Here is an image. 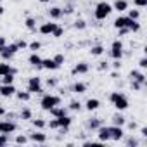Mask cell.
Instances as JSON below:
<instances>
[{"mask_svg":"<svg viewBox=\"0 0 147 147\" xmlns=\"http://www.w3.org/2000/svg\"><path fill=\"white\" fill-rule=\"evenodd\" d=\"M82 107H83V104L80 100H71L69 106H67V109H71V111H80Z\"/></svg>","mask_w":147,"mask_h":147,"instance_id":"cell-32","label":"cell"},{"mask_svg":"<svg viewBox=\"0 0 147 147\" xmlns=\"http://www.w3.org/2000/svg\"><path fill=\"white\" fill-rule=\"evenodd\" d=\"M14 76L16 75H12V73H7V75L0 76V82H2V85H11V83H14Z\"/></svg>","mask_w":147,"mask_h":147,"instance_id":"cell-28","label":"cell"},{"mask_svg":"<svg viewBox=\"0 0 147 147\" xmlns=\"http://www.w3.org/2000/svg\"><path fill=\"white\" fill-rule=\"evenodd\" d=\"M87 126H88V130L97 131V128H99V126H102V121H100V118H92V119L87 123Z\"/></svg>","mask_w":147,"mask_h":147,"instance_id":"cell-27","label":"cell"},{"mask_svg":"<svg viewBox=\"0 0 147 147\" xmlns=\"http://www.w3.org/2000/svg\"><path fill=\"white\" fill-rule=\"evenodd\" d=\"M128 9V2L126 0H116V2L113 4V11H118V12H123Z\"/></svg>","mask_w":147,"mask_h":147,"instance_id":"cell-21","label":"cell"},{"mask_svg":"<svg viewBox=\"0 0 147 147\" xmlns=\"http://www.w3.org/2000/svg\"><path fill=\"white\" fill-rule=\"evenodd\" d=\"M4 12H5V9H4V5H0V16H2Z\"/></svg>","mask_w":147,"mask_h":147,"instance_id":"cell-58","label":"cell"},{"mask_svg":"<svg viewBox=\"0 0 147 147\" xmlns=\"http://www.w3.org/2000/svg\"><path fill=\"white\" fill-rule=\"evenodd\" d=\"M28 62H30V66H33L36 69H42V57L38 55V52H31V55L28 57Z\"/></svg>","mask_w":147,"mask_h":147,"instance_id":"cell-13","label":"cell"},{"mask_svg":"<svg viewBox=\"0 0 147 147\" xmlns=\"http://www.w3.org/2000/svg\"><path fill=\"white\" fill-rule=\"evenodd\" d=\"M21 102H26V100H30V97H31V94L26 90V92H19V90H16V94H14Z\"/></svg>","mask_w":147,"mask_h":147,"instance_id":"cell-30","label":"cell"},{"mask_svg":"<svg viewBox=\"0 0 147 147\" xmlns=\"http://www.w3.org/2000/svg\"><path fill=\"white\" fill-rule=\"evenodd\" d=\"M126 28H128L130 31H133V33H137V31H140V23H138L137 19H130V18H128V23H126Z\"/></svg>","mask_w":147,"mask_h":147,"instance_id":"cell-25","label":"cell"},{"mask_svg":"<svg viewBox=\"0 0 147 147\" xmlns=\"http://www.w3.org/2000/svg\"><path fill=\"white\" fill-rule=\"evenodd\" d=\"M111 12H113V5L107 4V2H100V4H97V7L94 11V16H95L97 21H104Z\"/></svg>","mask_w":147,"mask_h":147,"instance_id":"cell-2","label":"cell"},{"mask_svg":"<svg viewBox=\"0 0 147 147\" xmlns=\"http://www.w3.org/2000/svg\"><path fill=\"white\" fill-rule=\"evenodd\" d=\"M97 131H99L97 135H99V140H100V142H107V140H111V138H109L107 126H104V125H102V126H99V128H97Z\"/></svg>","mask_w":147,"mask_h":147,"instance_id":"cell-18","label":"cell"},{"mask_svg":"<svg viewBox=\"0 0 147 147\" xmlns=\"http://www.w3.org/2000/svg\"><path fill=\"white\" fill-rule=\"evenodd\" d=\"M19 118H21V119H31V118H33V113H31L28 107H24V109L19 113Z\"/></svg>","mask_w":147,"mask_h":147,"instance_id":"cell-34","label":"cell"},{"mask_svg":"<svg viewBox=\"0 0 147 147\" xmlns=\"http://www.w3.org/2000/svg\"><path fill=\"white\" fill-rule=\"evenodd\" d=\"M52 59H54V61H55V64H59V66H62V64H64V61H66V59H64V54H55Z\"/></svg>","mask_w":147,"mask_h":147,"instance_id":"cell-40","label":"cell"},{"mask_svg":"<svg viewBox=\"0 0 147 147\" xmlns=\"http://www.w3.org/2000/svg\"><path fill=\"white\" fill-rule=\"evenodd\" d=\"M24 24H26V28L30 30V31H36V19L35 18H26V21H24Z\"/></svg>","mask_w":147,"mask_h":147,"instance_id":"cell-29","label":"cell"},{"mask_svg":"<svg viewBox=\"0 0 147 147\" xmlns=\"http://www.w3.org/2000/svg\"><path fill=\"white\" fill-rule=\"evenodd\" d=\"M113 125H118V126H125V125H126V118L121 114V111H118V113L113 116Z\"/></svg>","mask_w":147,"mask_h":147,"instance_id":"cell-20","label":"cell"},{"mask_svg":"<svg viewBox=\"0 0 147 147\" xmlns=\"http://www.w3.org/2000/svg\"><path fill=\"white\" fill-rule=\"evenodd\" d=\"M118 31H119V36H125L126 33H130V30H128V28H119Z\"/></svg>","mask_w":147,"mask_h":147,"instance_id":"cell-53","label":"cell"},{"mask_svg":"<svg viewBox=\"0 0 147 147\" xmlns=\"http://www.w3.org/2000/svg\"><path fill=\"white\" fill-rule=\"evenodd\" d=\"M4 114H5V109H4L2 106H0V116H4Z\"/></svg>","mask_w":147,"mask_h":147,"instance_id":"cell-57","label":"cell"},{"mask_svg":"<svg viewBox=\"0 0 147 147\" xmlns=\"http://www.w3.org/2000/svg\"><path fill=\"white\" fill-rule=\"evenodd\" d=\"M73 28L75 30H85L87 28V21L85 19H76L75 23H73Z\"/></svg>","mask_w":147,"mask_h":147,"instance_id":"cell-33","label":"cell"},{"mask_svg":"<svg viewBox=\"0 0 147 147\" xmlns=\"http://www.w3.org/2000/svg\"><path fill=\"white\" fill-rule=\"evenodd\" d=\"M97 69H99V71H107V69H109V62H106V61H102V62H99V66H97Z\"/></svg>","mask_w":147,"mask_h":147,"instance_id":"cell-45","label":"cell"},{"mask_svg":"<svg viewBox=\"0 0 147 147\" xmlns=\"http://www.w3.org/2000/svg\"><path fill=\"white\" fill-rule=\"evenodd\" d=\"M18 130V125L11 119H5V121H0V133H14Z\"/></svg>","mask_w":147,"mask_h":147,"instance_id":"cell-7","label":"cell"},{"mask_svg":"<svg viewBox=\"0 0 147 147\" xmlns=\"http://www.w3.org/2000/svg\"><path fill=\"white\" fill-rule=\"evenodd\" d=\"M57 123H59V126H66V128H69V126H71V123H73V118H71V116H67V114H64V116L57 118Z\"/></svg>","mask_w":147,"mask_h":147,"instance_id":"cell-26","label":"cell"},{"mask_svg":"<svg viewBox=\"0 0 147 147\" xmlns=\"http://www.w3.org/2000/svg\"><path fill=\"white\" fill-rule=\"evenodd\" d=\"M135 7H147V0H133Z\"/></svg>","mask_w":147,"mask_h":147,"instance_id":"cell-48","label":"cell"},{"mask_svg":"<svg viewBox=\"0 0 147 147\" xmlns=\"http://www.w3.org/2000/svg\"><path fill=\"white\" fill-rule=\"evenodd\" d=\"M49 16H50V19H61L62 18V9L61 7H50Z\"/></svg>","mask_w":147,"mask_h":147,"instance_id":"cell-23","label":"cell"},{"mask_svg":"<svg viewBox=\"0 0 147 147\" xmlns=\"http://www.w3.org/2000/svg\"><path fill=\"white\" fill-rule=\"evenodd\" d=\"M62 35H64V28L57 24V26H55V30L52 31V36H54V38H61Z\"/></svg>","mask_w":147,"mask_h":147,"instance_id":"cell-38","label":"cell"},{"mask_svg":"<svg viewBox=\"0 0 147 147\" xmlns=\"http://www.w3.org/2000/svg\"><path fill=\"white\" fill-rule=\"evenodd\" d=\"M30 140L35 142V144H45L47 142V135L42 133V131H33V133H30Z\"/></svg>","mask_w":147,"mask_h":147,"instance_id":"cell-14","label":"cell"},{"mask_svg":"<svg viewBox=\"0 0 147 147\" xmlns=\"http://www.w3.org/2000/svg\"><path fill=\"white\" fill-rule=\"evenodd\" d=\"M26 90H28L30 94H42V92H43V90H42V80H40L38 76H31V78L28 80Z\"/></svg>","mask_w":147,"mask_h":147,"instance_id":"cell-4","label":"cell"},{"mask_svg":"<svg viewBox=\"0 0 147 147\" xmlns=\"http://www.w3.org/2000/svg\"><path fill=\"white\" fill-rule=\"evenodd\" d=\"M107 131H109V138L114 140V142H119V140L125 137L123 126H118V125H111V126H107Z\"/></svg>","mask_w":147,"mask_h":147,"instance_id":"cell-5","label":"cell"},{"mask_svg":"<svg viewBox=\"0 0 147 147\" xmlns=\"http://www.w3.org/2000/svg\"><path fill=\"white\" fill-rule=\"evenodd\" d=\"M130 80H135V82H138V83H142L144 87L147 85V80H145V75L142 71H138V69H131L130 71Z\"/></svg>","mask_w":147,"mask_h":147,"instance_id":"cell-9","label":"cell"},{"mask_svg":"<svg viewBox=\"0 0 147 147\" xmlns=\"http://www.w3.org/2000/svg\"><path fill=\"white\" fill-rule=\"evenodd\" d=\"M31 123H33V126L38 128V130H42V128L47 126V121H43V119H40V118H38V119H33V118H31Z\"/></svg>","mask_w":147,"mask_h":147,"instance_id":"cell-35","label":"cell"},{"mask_svg":"<svg viewBox=\"0 0 147 147\" xmlns=\"http://www.w3.org/2000/svg\"><path fill=\"white\" fill-rule=\"evenodd\" d=\"M137 126H138L137 121H130V123H128V128H130V130H137Z\"/></svg>","mask_w":147,"mask_h":147,"instance_id":"cell-54","label":"cell"},{"mask_svg":"<svg viewBox=\"0 0 147 147\" xmlns=\"http://www.w3.org/2000/svg\"><path fill=\"white\" fill-rule=\"evenodd\" d=\"M57 83H59V80H57V78H49V80H47V87H50V88L57 87Z\"/></svg>","mask_w":147,"mask_h":147,"instance_id":"cell-46","label":"cell"},{"mask_svg":"<svg viewBox=\"0 0 147 147\" xmlns=\"http://www.w3.org/2000/svg\"><path fill=\"white\" fill-rule=\"evenodd\" d=\"M59 104H61V97H59V95H52V94L43 95L42 100H40V106H42L43 111H50L52 107H55V106H59Z\"/></svg>","mask_w":147,"mask_h":147,"instance_id":"cell-3","label":"cell"},{"mask_svg":"<svg viewBox=\"0 0 147 147\" xmlns=\"http://www.w3.org/2000/svg\"><path fill=\"white\" fill-rule=\"evenodd\" d=\"M16 45H18V49H19V50H24V49H28V43H26L24 40H18V42H16Z\"/></svg>","mask_w":147,"mask_h":147,"instance_id":"cell-49","label":"cell"},{"mask_svg":"<svg viewBox=\"0 0 147 147\" xmlns=\"http://www.w3.org/2000/svg\"><path fill=\"white\" fill-rule=\"evenodd\" d=\"M88 69H90V66H88L87 62H83V61H82V62H78V64L73 66L71 75H73V76H76V75H87Z\"/></svg>","mask_w":147,"mask_h":147,"instance_id":"cell-8","label":"cell"},{"mask_svg":"<svg viewBox=\"0 0 147 147\" xmlns=\"http://www.w3.org/2000/svg\"><path fill=\"white\" fill-rule=\"evenodd\" d=\"M99 107H100V100H99V99H88V100L85 102V109L90 111V113H92V111H97Z\"/></svg>","mask_w":147,"mask_h":147,"instance_id":"cell-17","label":"cell"},{"mask_svg":"<svg viewBox=\"0 0 147 147\" xmlns=\"http://www.w3.org/2000/svg\"><path fill=\"white\" fill-rule=\"evenodd\" d=\"M109 100H111V104H113L118 111H125V109L130 107V102H128L126 95L121 94V92H113V94L109 95Z\"/></svg>","mask_w":147,"mask_h":147,"instance_id":"cell-1","label":"cell"},{"mask_svg":"<svg viewBox=\"0 0 147 147\" xmlns=\"http://www.w3.org/2000/svg\"><path fill=\"white\" fill-rule=\"evenodd\" d=\"M90 54H92L94 57L102 55V54H104V47H102V45H94V47L90 49Z\"/></svg>","mask_w":147,"mask_h":147,"instance_id":"cell-31","label":"cell"},{"mask_svg":"<svg viewBox=\"0 0 147 147\" xmlns=\"http://www.w3.org/2000/svg\"><path fill=\"white\" fill-rule=\"evenodd\" d=\"M28 49H30L31 52H38V50L42 49V43H40L38 40H35V42H31V43H28Z\"/></svg>","mask_w":147,"mask_h":147,"instance_id":"cell-36","label":"cell"},{"mask_svg":"<svg viewBox=\"0 0 147 147\" xmlns=\"http://www.w3.org/2000/svg\"><path fill=\"white\" fill-rule=\"evenodd\" d=\"M7 73H12V75H16L18 69H16V67H12L7 61H2V62H0V76L7 75Z\"/></svg>","mask_w":147,"mask_h":147,"instance_id":"cell-11","label":"cell"},{"mask_svg":"<svg viewBox=\"0 0 147 147\" xmlns=\"http://www.w3.org/2000/svg\"><path fill=\"white\" fill-rule=\"evenodd\" d=\"M14 94H16L14 83H11V85H0V95H2V97H12Z\"/></svg>","mask_w":147,"mask_h":147,"instance_id":"cell-10","label":"cell"},{"mask_svg":"<svg viewBox=\"0 0 147 147\" xmlns=\"http://www.w3.org/2000/svg\"><path fill=\"white\" fill-rule=\"evenodd\" d=\"M138 67H140V69H145V67H147V57H142V59L138 61Z\"/></svg>","mask_w":147,"mask_h":147,"instance_id":"cell-51","label":"cell"},{"mask_svg":"<svg viewBox=\"0 0 147 147\" xmlns=\"http://www.w3.org/2000/svg\"><path fill=\"white\" fill-rule=\"evenodd\" d=\"M0 57H2L4 61H11V59L14 57V54L7 49V43H5L4 47H0Z\"/></svg>","mask_w":147,"mask_h":147,"instance_id":"cell-22","label":"cell"},{"mask_svg":"<svg viewBox=\"0 0 147 147\" xmlns=\"http://www.w3.org/2000/svg\"><path fill=\"white\" fill-rule=\"evenodd\" d=\"M7 49H9V50H11V52H12L14 55H16V54L19 52V49H18V45H16V43H7Z\"/></svg>","mask_w":147,"mask_h":147,"instance_id":"cell-50","label":"cell"},{"mask_svg":"<svg viewBox=\"0 0 147 147\" xmlns=\"http://www.w3.org/2000/svg\"><path fill=\"white\" fill-rule=\"evenodd\" d=\"M140 135H142V137H147V128H145V126L140 128Z\"/></svg>","mask_w":147,"mask_h":147,"instance_id":"cell-55","label":"cell"},{"mask_svg":"<svg viewBox=\"0 0 147 147\" xmlns=\"http://www.w3.org/2000/svg\"><path fill=\"white\" fill-rule=\"evenodd\" d=\"M130 88H131L133 92H140V90L144 88V85L138 83V82H135V80H130Z\"/></svg>","mask_w":147,"mask_h":147,"instance_id":"cell-37","label":"cell"},{"mask_svg":"<svg viewBox=\"0 0 147 147\" xmlns=\"http://www.w3.org/2000/svg\"><path fill=\"white\" fill-rule=\"evenodd\" d=\"M128 18H130V19H137V21H138V18H140V11H138V9H130Z\"/></svg>","mask_w":147,"mask_h":147,"instance_id":"cell-39","label":"cell"},{"mask_svg":"<svg viewBox=\"0 0 147 147\" xmlns=\"http://www.w3.org/2000/svg\"><path fill=\"white\" fill-rule=\"evenodd\" d=\"M71 92H73V94H78V95H80V94H85V92H87V85H85L83 82H76L75 85L71 87Z\"/></svg>","mask_w":147,"mask_h":147,"instance_id":"cell-19","label":"cell"},{"mask_svg":"<svg viewBox=\"0 0 147 147\" xmlns=\"http://www.w3.org/2000/svg\"><path fill=\"white\" fill-rule=\"evenodd\" d=\"M28 140H30V138H28L26 135H18V137H16V144H19V145L28 144Z\"/></svg>","mask_w":147,"mask_h":147,"instance_id":"cell-41","label":"cell"},{"mask_svg":"<svg viewBox=\"0 0 147 147\" xmlns=\"http://www.w3.org/2000/svg\"><path fill=\"white\" fill-rule=\"evenodd\" d=\"M73 12H75V7L73 5H67V7L62 9V16H67V14H73Z\"/></svg>","mask_w":147,"mask_h":147,"instance_id":"cell-47","label":"cell"},{"mask_svg":"<svg viewBox=\"0 0 147 147\" xmlns=\"http://www.w3.org/2000/svg\"><path fill=\"white\" fill-rule=\"evenodd\" d=\"M61 66L59 64H55V61L54 59H42V69H49V71H55V69H59Z\"/></svg>","mask_w":147,"mask_h":147,"instance_id":"cell-15","label":"cell"},{"mask_svg":"<svg viewBox=\"0 0 147 147\" xmlns=\"http://www.w3.org/2000/svg\"><path fill=\"white\" fill-rule=\"evenodd\" d=\"M126 23H128V16H119L114 19V28L119 30V28H126Z\"/></svg>","mask_w":147,"mask_h":147,"instance_id":"cell-24","label":"cell"},{"mask_svg":"<svg viewBox=\"0 0 147 147\" xmlns=\"http://www.w3.org/2000/svg\"><path fill=\"white\" fill-rule=\"evenodd\" d=\"M55 26H57V23L49 21V23H43V24L38 28V31H40L42 35H52V31L55 30Z\"/></svg>","mask_w":147,"mask_h":147,"instance_id":"cell-12","label":"cell"},{"mask_svg":"<svg viewBox=\"0 0 147 147\" xmlns=\"http://www.w3.org/2000/svg\"><path fill=\"white\" fill-rule=\"evenodd\" d=\"M138 145V140L135 137H128L126 138V147H137Z\"/></svg>","mask_w":147,"mask_h":147,"instance_id":"cell-42","label":"cell"},{"mask_svg":"<svg viewBox=\"0 0 147 147\" xmlns=\"http://www.w3.org/2000/svg\"><path fill=\"white\" fill-rule=\"evenodd\" d=\"M9 144V135L7 133H0V147Z\"/></svg>","mask_w":147,"mask_h":147,"instance_id":"cell-43","label":"cell"},{"mask_svg":"<svg viewBox=\"0 0 147 147\" xmlns=\"http://www.w3.org/2000/svg\"><path fill=\"white\" fill-rule=\"evenodd\" d=\"M111 66H113L116 71H118V69H121V59H114V62H113Z\"/></svg>","mask_w":147,"mask_h":147,"instance_id":"cell-52","label":"cell"},{"mask_svg":"<svg viewBox=\"0 0 147 147\" xmlns=\"http://www.w3.org/2000/svg\"><path fill=\"white\" fill-rule=\"evenodd\" d=\"M0 2H2V0H0Z\"/></svg>","mask_w":147,"mask_h":147,"instance_id":"cell-60","label":"cell"},{"mask_svg":"<svg viewBox=\"0 0 147 147\" xmlns=\"http://www.w3.org/2000/svg\"><path fill=\"white\" fill-rule=\"evenodd\" d=\"M111 57L113 59H121L123 57V43L119 42V40H114L113 43H111Z\"/></svg>","mask_w":147,"mask_h":147,"instance_id":"cell-6","label":"cell"},{"mask_svg":"<svg viewBox=\"0 0 147 147\" xmlns=\"http://www.w3.org/2000/svg\"><path fill=\"white\" fill-rule=\"evenodd\" d=\"M5 43H7V40H5V38H4V36H0V47H4V45H5Z\"/></svg>","mask_w":147,"mask_h":147,"instance_id":"cell-56","label":"cell"},{"mask_svg":"<svg viewBox=\"0 0 147 147\" xmlns=\"http://www.w3.org/2000/svg\"><path fill=\"white\" fill-rule=\"evenodd\" d=\"M50 0H40V4H49Z\"/></svg>","mask_w":147,"mask_h":147,"instance_id":"cell-59","label":"cell"},{"mask_svg":"<svg viewBox=\"0 0 147 147\" xmlns=\"http://www.w3.org/2000/svg\"><path fill=\"white\" fill-rule=\"evenodd\" d=\"M50 116H54V118H61V116H64V114H67V107H62L61 104L59 106H55V107H52L50 111Z\"/></svg>","mask_w":147,"mask_h":147,"instance_id":"cell-16","label":"cell"},{"mask_svg":"<svg viewBox=\"0 0 147 147\" xmlns=\"http://www.w3.org/2000/svg\"><path fill=\"white\" fill-rule=\"evenodd\" d=\"M47 126H49L50 130H57V128H59V123H57V118H54L52 121H49V123H47Z\"/></svg>","mask_w":147,"mask_h":147,"instance_id":"cell-44","label":"cell"}]
</instances>
